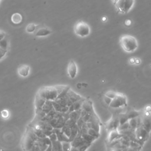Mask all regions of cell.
Instances as JSON below:
<instances>
[{"mask_svg": "<svg viewBox=\"0 0 151 151\" xmlns=\"http://www.w3.org/2000/svg\"><path fill=\"white\" fill-rule=\"evenodd\" d=\"M122 47L125 52L132 53L135 52L138 47V43L136 38L130 35H124L120 38Z\"/></svg>", "mask_w": 151, "mask_h": 151, "instance_id": "cell-1", "label": "cell"}, {"mask_svg": "<svg viewBox=\"0 0 151 151\" xmlns=\"http://www.w3.org/2000/svg\"><path fill=\"white\" fill-rule=\"evenodd\" d=\"M113 2L118 12L122 14H127L135 4V0H113Z\"/></svg>", "mask_w": 151, "mask_h": 151, "instance_id": "cell-2", "label": "cell"}, {"mask_svg": "<svg viewBox=\"0 0 151 151\" xmlns=\"http://www.w3.org/2000/svg\"><path fill=\"white\" fill-rule=\"evenodd\" d=\"M38 139V138L34 133L32 128L30 126H29L28 129L27 130V132L24 136L23 140V145L24 150L25 151L29 150Z\"/></svg>", "mask_w": 151, "mask_h": 151, "instance_id": "cell-3", "label": "cell"}, {"mask_svg": "<svg viewBox=\"0 0 151 151\" xmlns=\"http://www.w3.org/2000/svg\"><path fill=\"white\" fill-rule=\"evenodd\" d=\"M74 31L76 35L81 37H85L90 34V28L87 23L80 21L76 23L74 27Z\"/></svg>", "mask_w": 151, "mask_h": 151, "instance_id": "cell-4", "label": "cell"}, {"mask_svg": "<svg viewBox=\"0 0 151 151\" xmlns=\"http://www.w3.org/2000/svg\"><path fill=\"white\" fill-rule=\"evenodd\" d=\"M127 106L126 97L122 93H117L115 98L112 100L109 106L112 108L118 109Z\"/></svg>", "mask_w": 151, "mask_h": 151, "instance_id": "cell-5", "label": "cell"}, {"mask_svg": "<svg viewBox=\"0 0 151 151\" xmlns=\"http://www.w3.org/2000/svg\"><path fill=\"white\" fill-rule=\"evenodd\" d=\"M135 133L136 141H138V142L141 145L147 140L149 137V132H148L142 125L136 128L135 130Z\"/></svg>", "mask_w": 151, "mask_h": 151, "instance_id": "cell-6", "label": "cell"}, {"mask_svg": "<svg viewBox=\"0 0 151 151\" xmlns=\"http://www.w3.org/2000/svg\"><path fill=\"white\" fill-rule=\"evenodd\" d=\"M141 125L150 133L151 131V112L145 111L140 115Z\"/></svg>", "mask_w": 151, "mask_h": 151, "instance_id": "cell-7", "label": "cell"}, {"mask_svg": "<svg viewBox=\"0 0 151 151\" xmlns=\"http://www.w3.org/2000/svg\"><path fill=\"white\" fill-rule=\"evenodd\" d=\"M44 97L46 100L54 101L58 97V92L55 86L43 87Z\"/></svg>", "mask_w": 151, "mask_h": 151, "instance_id": "cell-8", "label": "cell"}, {"mask_svg": "<svg viewBox=\"0 0 151 151\" xmlns=\"http://www.w3.org/2000/svg\"><path fill=\"white\" fill-rule=\"evenodd\" d=\"M119 125V116H113L112 118L106 123V128L108 130L111 131L113 129H118V127Z\"/></svg>", "mask_w": 151, "mask_h": 151, "instance_id": "cell-9", "label": "cell"}, {"mask_svg": "<svg viewBox=\"0 0 151 151\" xmlns=\"http://www.w3.org/2000/svg\"><path fill=\"white\" fill-rule=\"evenodd\" d=\"M48 145L42 141L41 138H38L37 141H35L32 147L28 151H45Z\"/></svg>", "mask_w": 151, "mask_h": 151, "instance_id": "cell-10", "label": "cell"}, {"mask_svg": "<svg viewBox=\"0 0 151 151\" xmlns=\"http://www.w3.org/2000/svg\"><path fill=\"white\" fill-rule=\"evenodd\" d=\"M67 72L70 78L74 79L76 77L77 73V67L74 61L70 60L68 65Z\"/></svg>", "mask_w": 151, "mask_h": 151, "instance_id": "cell-11", "label": "cell"}, {"mask_svg": "<svg viewBox=\"0 0 151 151\" xmlns=\"http://www.w3.org/2000/svg\"><path fill=\"white\" fill-rule=\"evenodd\" d=\"M71 143V145L73 147H77L79 148V147H80L81 146L83 145L84 144L88 143L87 142H86L83 138L80 132H79L78 133V135H77V136L72 141L70 142Z\"/></svg>", "mask_w": 151, "mask_h": 151, "instance_id": "cell-12", "label": "cell"}, {"mask_svg": "<svg viewBox=\"0 0 151 151\" xmlns=\"http://www.w3.org/2000/svg\"><path fill=\"white\" fill-rule=\"evenodd\" d=\"M52 132H53V133H55L56 134L58 141H59L60 142H70L69 138L62 131L61 129L53 128Z\"/></svg>", "mask_w": 151, "mask_h": 151, "instance_id": "cell-13", "label": "cell"}, {"mask_svg": "<svg viewBox=\"0 0 151 151\" xmlns=\"http://www.w3.org/2000/svg\"><path fill=\"white\" fill-rule=\"evenodd\" d=\"M85 98L82 97L79 100H78L77 101L74 102L70 107L69 109V113L73 112V111H77L79 109H82V104L83 103V102L85 100Z\"/></svg>", "mask_w": 151, "mask_h": 151, "instance_id": "cell-14", "label": "cell"}, {"mask_svg": "<svg viewBox=\"0 0 151 151\" xmlns=\"http://www.w3.org/2000/svg\"><path fill=\"white\" fill-rule=\"evenodd\" d=\"M129 125H130V128L132 129L135 130L136 128H138V126L141 125V118H140V115L138 117L136 118H134L132 119H130L128 121Z\"/></svg>", "mask_w": 151, "mask_h": 151, "instance_id": "cell-15", "label": "cell"}, {"mask_svg": "<svg viewBox=\"0 0 151 151\" xmlns=\"http://www.w3.org/2000/svg\"><path fill=\"white\" fill-rule=\"evenodd\" d=\"M123 135L120 133V132L118 131L117 129H113L112 130L109 131V134L108 136V140L109 142H111L114 140L119 139Z\"/></svg>", "mask_w": 151, "mask_h": 151, "instance_id": "cell-16", "label": "cell"}, {"mask_svg": "<svg viewBox=\"0 0 151 151\" xmlns=\"http://www.w3.org/2000/svg\"><path fill=\"white\" fill-rule=\"evenodd\" d=\"M46 101V99L44 97L40 96L38 94H37L35 99V109H42L44 104Z\"/></svg>", "mask_w": 151, "mask_h": 151, "instance_id": "cell-17", "label": "cell"}, {"mask_svg": "<svg viewBox=\"0 0 151 151\" xmlns=\"http://www.w3.org/2000/svg\"><path fill=\"white\" fill-rule=\"evenodd\" d=\"M82 109L87 111L88 113H91L94 112L93 110L92 102L87 99H85V100L83 102L82 106Z\"/></svg>", "mask_w": 151, "mask_h": 151, "instance_id": "cell-18", "label": "cell"}, {"mask_svg": "<svg viewBox=\"0 0 151 151\" xmlns=\"http://www.w3.org/2000/svg\"><path fill=\"white\" fill-rule=\"evenodd\" d=\"M34 123H37L39 125L40 129L41 130H53V128L52 126V125H50L48 122H45V121H38ZM34 123H31V124H34Z\"/></svg>", "mask_w": 151, "mask_h": 151, "instance_id": "cell-19", "label": "cell"}, {"mask_svg": "<svg viewBox=\"0 0 151 151\" xmlns=\"http://www.w3.org/2000/svg\"><path fill=\"white\" fill-rule=\"evenodd\" d=\"M67 95L69 97V98L72 100V102L73 103L77 101L78 100H79L82 97V96H80L79 94L75 93L70 88L69 89V90L67 91Z\"/></svg>", "mask_w": 151, "mask_h": 151, "instance_id": "cell-20", "label": "cell"}, {"mask_svg": "<svg viewBox=\"0 0 151 151\" xmlns=\"http://www.w3.org/2000/svg\"><path fill=\"white\" fill-rule=\"evenodd\" d=\"M52 103H53V108L56 111L61 112V113H67L69 112V107L68 106L63 107L61 105H60L59 104H57L56 102H55V100L52 102Z\"/></svg>", "mask_w": 151, "mask_h": 151, "instance_id": "cell-21", "label": "cell"}, {"mask_svg": "<svg viewBox=\"0 0 151 151\" xmlns=\"http://www.w3.org/2000/svg\"><path fill=\"white\" fill-rule=\"evenodd\" d=\"M52 102L53 101H52V100H46L45 104H44V105L42 108V109L46 114H47L49 112H50L54 109Z\"/></svg>", "mask_w": 151, "mask_h": 151, "instance_id": "cell-22", "label": "cell"}, {"mask_svg": "<svg viewBox=\"0 0 151 151\" xmlns=\"http://www.w3.org/2000/svg\"><path fill=\"white\" fill-rule=\"evenodd\" d=\"M52 30L47 28H41L35 33V35L37 37L47 36L52 33Z\"/></svg>", "mask_w": 151, "mask_h": 151, "instance_id": "cell-23", "label": "cell"}, {"mask_svg": "<svg viewBox=\"0 0 151 151\" xmlns=\"http://www.w3.org/2000/svg\"><path fill=\"white\" fill-rule=\"evenodd\" d=\"M30 67L27 65H22L18 68V73L23 77H26L29 73Z\"/></svg>", "mask_w": 151, "mask_h": 151, "instance_id": "cell-24", "label": "cell"}, {"mask_svg": "<svg viewBox=\"0 0 151 151\" xmlns=\"http://www.w3.org/2000/svg\"><path fill=\"white\" fill-rule=\"evenodd\" d=\"M87 126L89 129L91 128L97 131V132L100 133V123L99 122L94 121V122H87L86 123Z\"/></svg>", "mask_w": 151, "mask_h": 151, "instance_id": "cell-25", "label": "cell"}, {"mask_svg": "<svg viewBox=\"0 0 151 151\" xmlns=\"http://www.w3.org/2000/svg\"><path fill=\"white\" fill-rule=\"evenodd\" d=\"M81 110H82V109L69 113V118L75 121L76 122H77V121L81 117V116H80V115H81Z\"/></svg>", "mask_w": 151, "mask_h": 151, "instance_id": "cell-26", "label": "cell"}, {"mask_svg": "<svg viewBox=\"0 0 151 151\" xmlns=\"http://www.w3.org/2000/svg\"><path fill=\"white\" fill-rule=\"evenodd\" d=\"M22 20H23V17H22L21 15L19 13H15V14H13V16L11 17L12 22L16 24H20L22 21Z\"/></svg>", "mask_w": 151, "mask_h": 151, "instance_id": "cell-27", "label": "cell"}, {"mask_svg": "<svg viewBox=\"0 0 151 151\" xmlns=\"http://www.w3.org/2000/svg\"><path fill=\"white\" fill-rule=\"evenodd\" d=\"M126 115L129 118V120L134 118L138 117L140 115V112H138L134 109H130L129 111H128L126 113Z\"/></svg>", "mask_w": 151, "mask_h": 151, "instance_id": "cell-28", "label": "cell"}, {"mask_svg": "<svg viewBox=\"0 0 151 151\" xmlns=\"http://www.w3.org/2000/svg\"><path fill=\"white\" fill-rule=\"evenodd\" d=\"M83 138V139L86 141L88 143H92L96 139H97L96 138H94L91 136H90V135H89L87 133H83V134H81Z\"/></svg>", "mask_w": 151, "mask_h": 151, "instance_id": "cell-29", "label": "cell"}, {"mask_svg": "<svg viewBox=\"0 0 151 151\" xmlns=\"http://www.w3.org/2000/svg\"><path fill=\"white\" fill-rule=\"evenodd\" d=\"M118 116H119V125H122L129 121V118L126 113L120 114Z\"/></svg>", "mask_w": 151, "mask_h": 151, "instance_id": "cell-30", "label": "cell"}, {"mask_svg": "<svg viewBox=\"0 0 151 151\" xmlns=\"http://www.w3.org/2000/svg\"><path fill=\"white\" fill-rule=\"evenodd\" d=\"M130 125H129V122H126L122 125H119V126L118 127V131L120 132H122V131H123V130H127L128 129H130Z\"/></svg>", "mask_w": 151, "mask_h": 151, "instance_id": "cell-31", "label": "cell"}, {"mask_svg": "<svg viewBox=\"0 0 151 151\" xmlns=\"http://www.w3.org/2000/svg\"><path fill=\"white\" fill-rule=\"evenodd\" d=\"M33 132H34V133L37 135V136L38 138H44L45 137H47L43 132V130L40 129H33L32 128Z\"/></svg>", "mask_w": 151, "mask_h": 151, "instance_id": "cell-32", "label": "cell"}, {"mask_svg": "<svg viewBox=\"0 0 151 151\" xmlns=\"http://www.w3.org/2000/svg\"><path fill=\"white\" fill-rule=\"evenodd\" d=\"M63 151H70L72 147L70 142H62Z\"/></svg>", "mask_w": 151, "mask_h": 151, "instance_id": "cell-33", "label": "cell"}, {"mask_svg": "<svg viewBox=\"0 0 151 151\" xmlns=\"http://www.w3.org/2000/svg\"><path fill=\"white\" fill-rule=\"evenodd\" d=\"M62 131L69 138L71 136V128L65 125L62 129Z\"/></svg>", "mask_w": 151, "mask_h": 151, "instance_id": "cell-34", "label": "cell"}, {"mask_svg": "<svg viewBox=\"0 0 151 151\" xmlns=\"http://www.w3.org/2000/svg\"><path fill=\"white\" fill-rule=\"evenodd\" d=\"M87 133L89 135H90V136H91L94 138H96V139H97L100 136V133L97 132V131H96L95 130H94L93 129H91V128H90L88 129Z\"/></svg>", "mask_w": 151, "mask_h": 151, "instance_id": "cell-35", "label": "cell"}, {"mask_svg": "<svg viewBox=\"0 0 151 151\" xmlns=\"http://www.w3.org/2000/svg\"><path fill=\"white\" fill-rule=\"evenodd\" d=\"M52 143V145L56 148L57 151H63L62 142L57 140L55 142H53Z\"/></svg>", "mask_w": 151, "mask_h": 151, "instance_id": "cell-36", "label": "cell"}, {"mask_svg": "<svg viewBox=\"0 0 151 151\" xmlns=\"http://www.w3.org/2000/svg\"><path fill=\"white\" fill-rule=\"evenodd\" d=\"M7 47H8L7 40L6 38V37H4L1 40H0V48L4 50H7Z\"/></svg>", "mask_w": 151, "mask_h": 151, "instance_id": "cell-37", "label": "cell"}, {"mask_svg": "<svg viewBox=\"0 0 151 151\" xmlns=\"http://www.w3.org/2000/svg\"><path fill=\"white\" fill-rule=\"evenodd\" d=\"M35 28H36V27L34 24H30L27 26L26 31H27V32H28L29 33H31L35 31Z\"/></svg>", "mask_w": 151, "mask_h": 151, "instance_id": "cell-38", "label": "cell"}, {"mask_svg": "<svg viewBox=\"0 0 151 151\" xmlns=\"http://www.w3.org/2000/svg\"><path fill=\"white\" fill-rule=\"evenodd\" d=\"M69 86H63V85H57V86H56L55 87L56 89H57V92H58V94H60L65 89H66ZM59 96V95H58Z\"/></svg>", "mask_w": 151, "mask_h": 151, "instance_id": "cell-39", "label": "cell"}, {"mask_svg": "<svg viewBox=\"0 0 151 151\" xmlns=\"http://www.w3.org/2000/svg\"><path fill=\"white\" fill-rule=\"evenodd\" d=\"M142 147H133L131 146H128V147L123 149V151H140Z\"/></svg>", "mask_w": 151, "mask_h": 151, "instance_id": "cell-40", "label": "cell"}, {"mask_svg": "<svg viewBox=\"0 0 151 151\" xmlns=\"http://www.w3.org/2000/svg\"><path fill=\"white\" fill-rule=\"evenodd\" d=\"M116 94H117V92H115V91H109L106 92L105 95L110 97V98H111L112 99H113V98L115 97Z\"/></svg>", "mask_w": 151, "mask_h": 151, "instance_id": "cell-41", "label": "cell"}, {"mask_svg": "<svg viewBox=\"0 0 151 151\" xmlns=\"http://www.w3.org/2000/svg\"><path fill=\"white\" fill-rule=\"evenodd\" d=\"M91 143H86L85 144H84L83 145L81 146L80 147H79V149L80 151H86V149L91 145Z\"/></svg>", "mask_w": 151, "mask_h": 151, "instance_id": "cell-42", "label": "cell"}, {"mask_svg": "<svg viewBox=\"0 0 151 151\" xmlns=\"http://www.w3.org/2000/svg\"><path fill=\"white\" fill-rule=\"evenodd\" d=\"M84 121L83 120V119H82V117H80L77 121V122H76V124H77V126L79 127V128L80 129H81V128L82 127V126L84 124Z\"/></svg>", "mask_w": 151, "mask_h": 151, "instance_id": "cell-43", "label": "cell"}, {"mask_svg": "<svg viewBox=\"0 0 151 151\" xmlns=\"http://www.w3.org/2000/svg\"><path fill=\"white\" fill-rule=\"evenodd\" d=\"M49 139H50V140L52 141V142H55V141H57V135L56 133H53L52 135H50L49 136H48Z\"/></svg>", "mask_w": 151, "mask_h": 151, "instance_id": "cell-44", "label": "cell"}, {"mask_svg": "<svg viewBox=\"0 0 151 151\" xmlns=\"http://www.w3.org/2000/svg\"><path fill=\"white\" fill-rule=\"evenodd\" d=\"M104 102H105V103L106 104H107L109 106V105L111 104V103L112 102V99L111 98H110V97H108V96L105 95L104 97Z\"/></svg>", "mask_w": 151, "mask_h": 151, "instance_id": "cell-45", "label": "cell"}, {"mask_svg": "<svg viewBox=\"0 0 151 151\" xmlns=\"http://www.w3.org/2000/svg\"><path fill=\"white\" fill-rule=\"evenodd\" d=\"M7 52V50H4L0 48V60H1L2 58L6 55Z\"/></svg>", "mask_w": 151, "mask_h": 151, "instance_id": "cell-46", "label": "cell"}, {"mask_svg": "<svg viewBox=\"0 0 151 151\" xmlns=\"http://www.w3.org/2000/svg\"><path fill=\"white\" fill-rule=\"evenodd\" d=\"M1 115L4 118H7L9 116V112L7 110H4L1 112Z\"/></svg>", "mask_w": 151, "mask_h": 151, "instance_id": "cell-47", "label": "cell"}, {"mask_svg": "<svg viewBox=\"0 0 151 151\" xmlns=\"http://www.w3.org/2000/svg\"><path fill=\"white\" fill-rule=\"evenodd\" d=\"M43 133L47 136L48 137L50 135H52L53 133L52 130H42Z\"/></svg>", "mask_w": 151, "mask_h": 151, "instance_id": "cell-48", "label": "cell"}, {"mask_svg": "<svg viewBox=\"0 0 151 151\" xmlns=\"http://www.w3.org/2000/svg\"><path fill=\"white\" fill-rule=\"evenodd\" d=\"M109 151H123V149H121V148H117V147H111Z\"/></svg>", "mask_w": 151, "mask_h": 151, "instance_id": "cell-49", "label": "cell"}, {"mask_svg": "<svg viewBox=\"0 0 151 151\" xmlns=\"http://www.w3.org/2000/svg\"><path fill=\"white\" fill-rule=\"evenodd\" d=\"M52 143L48 146L47 148L45 149V151H52Z\"/></svg>", "mask_w": 151, "mask_h": 151, "instance_id": "cell-50", "label": "cell"}, {"mask_svg": "<svg viewBox=\"0 0 151 151\" xmlns=\"http://www.w3.org/2000/svg\"><path fill=\"white\" fill-rule=\"evenodd\" d=\"M145 111H148V112H151V106H150V105L147 106L145 108Z\"/></svg>", "mask_w": 151, "mask_h": 151, "instance_id": "cell-51", "label": "cell"}, {"mask_svg": "<svg viewBox=\"0 0 151 151\" xmlns=\"http://www.w3.org/2000/svg\"><path fill=\"white\" fill-rule=\"evenodd\" d=\"M70 151H80V150H79V148L72 146V147H71Z\"/></svg>", "mask_w": 151, "mask_h": 151, "instance_id": "cell-52", "label": "cell"}, {"mask_svg": "<svg viewBox=\"0 0 151 151\" xmlns=\"http://www.w3.org/2000/svg\"><path fill=\"white\" fill-rule=\"evenodd\" d=\"M4 37H5V34L0 32V40H1Z\"/></svg>", "mask_w": 151, "mask_h": 151, "instance_id": "cell-53", "label": "cell"}, {"mask_svg": "<svg viewBox=\"0 0 151 151\" xmlns=\"http://www.w3.org/2000/svg\"><path fill=\"white\" fill-rule=\"evenodd\" d=\"M140 60L139 59H135V63L136 64V65H139L140 64Z\"/></svg>", "mask_w": 151, "mask_h": 151, "instance_id": "cell-54", "label": "cell"}, {"mask_svg": "<svg viewBox=\"0 0 151 151\" xmlns=\"http://www.w3.org/2000/svg\"><path fill=\"white\" fill-rule=\"evenodd\" d=\"M130 63H132V64H133L135 63V59H133V58H132L130 59Z\"/></svg>", "mask_w": 151, "mask_h": 151, "instance_id": "cell-55", "label": "cell"}, {"mask_svg": "<svg viewBox=\"0 0 151 151\" xmlns=\"http://www.w3.org/2000/svg\"><path fill=\"white\" fill-rule=\"evenodd\" d=\"M52 151H57L56 148L55 146H53V145H52Z\"/></svg>", "mask_w": 151, "mask_h": 151, "instance_id": "cell-56", "label": "cell"}]
</instances>
